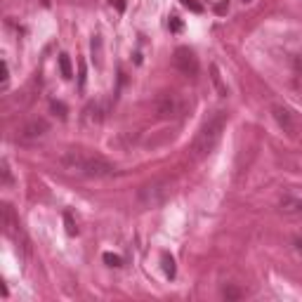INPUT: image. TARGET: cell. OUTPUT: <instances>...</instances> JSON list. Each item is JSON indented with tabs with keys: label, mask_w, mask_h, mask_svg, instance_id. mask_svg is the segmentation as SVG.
<instances>
[{
	"label": "cell",
	"mask_w": 302,
	"mask_h": 302,
	"mask_svg": "<svg viewBox=\"0 0 302 302\" xmlns=\"http://www.w3.org/2000/svg\"><path fill=\"white\" fill-rule=\"evenodd\" d=\"M62 168L80 177H111L116 175V165L109 163L102 156H92V154H80V151H66L59 158Z\"/></svg>",
	"instance_id": "6da1fadb"
},
{
	"label": "cell",
	"mask_w": 302,
	"mask_h": 302,
	"mask_svg": "<svg viewBox=\"0 0 302 302\" xmlns=\"http://www.w3.org/2000/svg\"><path fill=\"white\" fill-rule=\"evenodd\" d=\"M224 125H227V114L224 111H217L215 116H210V118L201 125V130L196 132V137L191 142V149H189V154H191L194 161L206 158L217 146V142L222 139Z\"/></svg>",
	"instance_id": "7a4b0ae2"
},
{
	"label": "cell",
	"mask_w": 302,
	"mask_h": 302,
	"mask_svg": "<svg viewBox=\"0 0 302 302\" xmlns=\"http://www.w3.org/2000/svg\"><path fill=\"white\" fill-rule=\"evenodd\" d=\"M168 196H170V180H151L139 189L137 201L142 208H158L168 201Z\"/></svg>",
	"instance_id": "3957f363"
},
{
	"label": "cell",
	"mask_w": 302,
	"mask_h": 302,
	"mask_svg": "<svg viewBox=\"0 0 302 302\" xmlns=\"http://www.w3.org/2000/svg\"><path fill=\"white\" fill-rule=\"evenodd\" d=\"M50 130V125H47V120L43 118H33L24 123L19 130H17V137L19 139H24V142H33V139H40V137H45V132Z\"/></svg>",
	"instance_id": "277c9868"
},
{
	"label": "cell",
	"mask_w": 302,
	"mask_h": 302,
	"mask_svg": "<svg viewBox=\"0 0 302 302\" xmlns=\"http://www.w3.org/2000/svg\"><path fill=\"white\" fill-rule=\"evenodd\" d=\"M175 66L182 71L184 76H196L198 73V59L189 47H177L175 50Z\"/></svg>",
	"instance_id": "5b68a950"
},
{
	"label": "cell",
	"mask_w": 302,
	"mask_h": 302,
	"mask_svg": "<svg viewBox=\"0 0 302 302\" xmlns=\"http://www.w3.org/2000/svg\"><path fill=\"white\" fill-rule=\"evenodd\" d=\"M272 116H274V120L279 123V128L286 132V135L295 137V132H298V125H295V118H293V114H290L286 106L274 104V106H272Z\"/></svg>",
	"instance_id": "8992f818"
},
{
	"label": "cell",
	"mask_w": 302,
	"mask_h": 302,
	"mask_svg": "<svg viewBox=\"0 0 302 302\" xmlns=\"http://www.w3.org/2000/svg\"><path fill=\"white\" fill-rule=\"evenodd\" d=\"M279 210L286 215H302V198L300 196H283L279 201Z\"/></svg>",
	"instance_id": "52a82bcc"
},
{
	"label": "cell",
	"mask_w": 302,
	"mask_h": 302,
	"mask_svg": "<svg viewBox=\"0 0 302 302\" xmlns=\"http://www.w3.org/2000/svg\"><path fill=\"white\" fill-rule=\"evenodd\" d=\"M210 80H212V85L217 88L220 97H227V94H229V88H227V83L222 80V73H220V66L217 64L210 66Z\"/></svg>",
	"instance_id": "ba28073f"
},
{
	"label": "cell",
	"mask_w": 302,
	"mask_h": 302,
	"mask_svg": "<svg viewBox=\"0 0 302 302\" xmlns=\"http://www.w3.org/2000/svg\"><path fill=\"white\" fill-rule=\"evenodd\" d=\"M177 111V104H175V97H163L161 102H158V114L163 116V118H168V116H172Z\"/></svg>",
	"instance_id": "9c48e42d"
},
{
	"label": "cell",
	"mask_w": 302,
	"mask_h": 302,
	"mask_svg": "<svg viewBox=\"0 0 302 302\" xmlns=\"http://www.w3.org/2000/svg\"><path fill=\"white\" fill-rule=\"evenodd\" d=\"M59 69H62V76H64L66 80L73 78V69H71V59H69V54H59Z\"/></svg>",
	"instance_id": "30bf717a"
},
{
	"label": "cell",
	"mask_w": 302,
	"mask_h": 302,
	"mask_svg": "<svg viewBox=\"0 0 302 302\" xmlns=\"http://www.w3.org/2000/svg\"><path fill=\"white\" fill-rule=\"evenodd\" d=\"M161 260H163V272H165V276L168 279H175V260H172V255H168V253H163L161 255Z\"/></svg>",
	"instance_id": "8fae6325"
},
{
	"label": "cell",
	"mask_w": 302,
	"mask_h": 302,
	"mask_svg": "<svg viewBox=\"0 0 302 302\" xmlns=\"http://www.w3.org/2000/svg\"><path fill=\"white\" fill-rule=\"evenodd\" d=\"M64 222H66V232H69V236H76V234H78V227H76L73 217H71L69 212H64Z\"/></svg>",
	"instance_id": "7c38bea8"
},
{
	"label": "cell",
	"mask_w": 302,
	"mask_h": 302,
	"mask_svg": "<svg viewBox=\"0 0 302 302\" xmlns=\"http://www.w3.org/2000/svg\"><path fill=\"white\" fill-rule=\"evenodd\" d=\"M180 2H182L184 7H186V10H191V12H203V5H201V2H198V0H180Z\"/></svg>",
	"instance_id": "4fadbf2b"
},
{
	"label": "cell",
	"mask_w": 302,
	"mask_h": 302,
	"mask_svg": "<svg viewBox=\"0 0 302 302\" xmlns=\"http://www.w3.org/2000/svg\"><path fill=\"white\" fill-rule=\"evenodd\" d=\"M168 28H170L172 33H180V31H182V19L172 14L170 19H168Z\"/></svg>",
	"instance_id": "5bb4252c"
},
{
	"label": "cell",
	"mask_w": 302,
	"mask_h": 302,
	"mask_svg": "<svg viewBox=\"0 0 302 302\" xmlns=\"http://www.w3.org/2000/svg\"><path fill=\"white\" fill-rule=\"evenodd\" d=\"M104 262L109 264V267H120L123 260H120L118 255H114V253H104Z\"/></svg>",
	"instance_id": "9a60e30c"
},
{
	"label": "cell",
	"mask_w": 302,
	"mask_h": 302,
	"mask_svg": "<svg viewBox=\"0 0 302 302\" xmlns=\"http://www.w3.org/2000/svg\"><path fill=\"white\" fill-rule=\"evenodd\" d=\"M7 85H10V66L2 59V90H7Z\"/></svg>",
	"instance_id": "2e32d148"
},
{
	"label": "cell",
	"mask_w": 302,
	"mask_h": 302,
	"mask_svg": "<svg viewBox=\"0 0 302 302\" xmlns=\"http://www.w3.org/2000/svg\"><path fill=\"white\" fill-rule=\"evenodd\" d=\"M222 295L227 298V300H238V298H241V293H238L236 288H224Z\"/></svg>",
	"instance_id": "e0dca14e"
},
{
	"label": "cell",
	"mask_w": 302,
	"mask_h": 302,
	"mask_svg": "<svg viewBox=\"0 0 302 302\" xmlns=\"http://www.w3.org/2000/svg\"><path fill=\"white\" fill-rule=\"evenodd\" d=\"M52 111L59 114V118H66V106L62 102H52Z\"/></svg>",
	"instance_id": "ac0fdd59"
},
{
	"label": "cell",
	"mask_w": 302,
	"mask_h": 302,
	"mask_svg": "<svg viewBox=\"0 0 302 302\" xmlns=\"http://www.w3.org/2000/svg\"><path fill=\"white\" fill-rule=\"evenodd\" d=\"M2 177H5V184L12 182V175H10V168H7V161H2Z\"/></svg>",
	"instance_id": "d6986e66"
},
{
	"label": "cell",
	"mask_w": 302,
	"mask_h": 302,
	"mask_svg": "<svg viewBox=\"0 0 302 302\" xmlns=\"http://www.w3.org/2000/svg\"><path fill=\"white\" fill-rule=\"evenodd\" d=\"M109 2H111V5H116V7H118L120 12L125 10V2H123V0H109Z\"/></svg>",
	"instance_id": "ffe728a7"
},
{
	"label": "cell",
	"mask_w": 302,
	"mask_h": 302,
	"mask_svg": "<svg viewBox=\"0 0 302 302\" xmlns=\"http://www.w3.org/2000/svg\"><path fill=\"white\" fill-rule=\"evenodd\" d=\"M295 246H298V250H300V253H302V241H300V238L295 241Z\"/></svg>",
	"instance_id": "44dd1931"
}]
</instances>
